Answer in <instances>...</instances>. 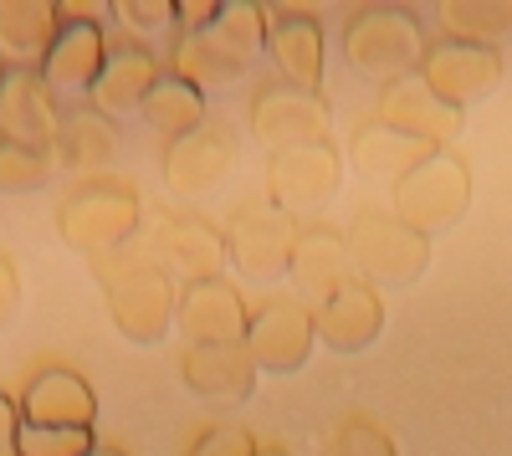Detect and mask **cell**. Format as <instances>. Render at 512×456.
<instances>
[{"label": "cell", "mask_w": 512, "mask_h": 456, "mask_svg": "<svg viewBox=\"0 0 512 456\" xmlns=\"http://www.w3.org/2000/svg\"><path fill=\"white\" fill-rule=\"evenodd\" d=\"M139 226V190L123 185L113 175L77 180L62 205H57V231L88 257H108L113 246H123Z\"/></svg>", "instance_id": "obj_1"}, {"label": "cell", "mask_w": 512, "mask_h": 456, "mask_svg": "<svg viewBox=\"0 0 512 456\" xmlns=\"http://www.w3.org/2000/svg\"><path fill=\"white\" fill-rule=\"evenodd\" d=\"M93 262H98L118 334H128L134 344H159L164 328L175 323V308H180V293H175V282H169V272L154 267L149 257H139V262L93 257Z\"/></svg>", "instance_id": "obj_2"}, {"label": "cell", "mask_w": 512, "mask_h": 456, "mask_svg": "<svg viewBox=\"0 0 512 456\" xmlns=\"http://www.w3.org/2000/svg\"><path fill=\"white\" fill-rule=\"evenodd\" d=\"M344 236L354 277L364 282H415L431 262V236H420L415 226H405L395 211H379V205L354 211Z\"/></svg>", "instance_id": "obj_3"}, {"label": "cell", "mask_w": 512, "mask_h": 456, "mask_svg": "<svg viewBox=\"0 0 512 456\" xmlns=\"http://www.w3.org/2000/svg\"><path fill=\"white\" fill-rule=\"evenodd\" d=\"M466 200H472V175H466V164L446 149L425 154L410 175L395 180V216L405 226H415L420 236L436 231V226H451Z\"/></svg>", "instance_id": "obj_4"}, {"label": "cell", "mask_w": 512, "mask_h": 456, "mask_svg": "<svg viewBox=\"0 0 512 456\" xmlns=\"http://www.w3.org/2000/svg\"><path fill=\"white\" fill-rule=\"evenodd\" d=\"M344 57L359 72H374L384 82H400L420 67V31L405 11L390 6H364L344 26Z\"/></svg>", "instance_id": "obj_5"}, {"label": "cell", "mask_w": 512, "mask_h": 456, "mask_svg": "<svg viewBox=\"0 0 512 456\" xmlns=\"http://www.w3.org/2000/svg\"><path fill=\"white\" fill-rule=\"evenodd\" d=\"M338 185H344V159H338L333 144L272 149V159H267V195L292 221L323 211V205L338 195Z\"/></svg>", "instance_id": "obj_6"}, {"label": "cell", "mask_w": 512, "mask_h": 456, "mask_svg": "<svg viewBox=\"0 0 512 456\" xmlns=\"http://www.w3.org/2000/svg\"><path fill=\"white\" fill-rule=\"evenodd\" d=\"M297 226L282 205H272L267 190L256 195H241L226 216V246H231V262H241L246 272L267 277V272H282L292 262V246H297Z\"/></svg>", "instance_id": "obj_7"}, {"label": "cell", "mask_w": 512, "mask_h": 456, "mask_svg": "<svg viewBox=\"0 0 512 456\" xmlns=\"http://www.w3.org/2000/svg\"><path fill=\"white\" fill-rule=\"evenodd\" d=\"M313 344H318V323L303 298H262L246 318V349H251L256 369L292 375V369L308 364Z\"/></svg>", "instance_id": "obj_8"}, {"label": "cell", "mask_w": 512, "mask_h": 456, "mask_svg": "<svg viewBox=\"0 0 512 456\" xmlns=\"http://www.w3.org/2000/svg\"><path fill=\"white\" fill-rule=\"evenodd\" d=\"M333 113L318 93L287 88V82H267L251 98V134L267 139L272 149H297V144H328Z\"/></svg>", "instance_id": "obj_9"}, {"label": "cell", "mask_w": 512, "mask_h": 456, "mask_svg": "<svg viewBox=\"0 0 512 456\" xmlns=\"http://www.w3.org/2000/svg\"><path fill=\"white\" fill-rule=\"evenodd\" d=\"M236 164V129L221 118H205L195 134L164 144V180L175 195H205L216 190Z\"/></svg>", "instance_id": "obj_10"}, {"label": "cell", "mask_w": 512, "mask_h": 456, "mask_svg": "<svg viewBox=\"0 0 512 456\" xmlns=\"http://www.w3.org/2000/svg\"><path fill=\"white\" fill-rule=\"evenodd\" d=\"M57 129H62V108L57 93L41 82V72L6 67V77H0V139L52 154Z\"/></svg>", "instance_id": "obj_11"}, {"label": "cell", "mask_w": 512, "mask_h": 456, "mask_svg": "<svg viewBox=\"0 0 512 456\" xmlns=\"http://www.w3.org/2000/svg\"><path fill=\"white\" fill-rule=\"evenodd\" d=\"M379 123H390L395 134L425 144V149H441L446 139H456L461 129V108L441 103L431 88H425V77L410 72L400 82H384V93H379Z\"/></svg>", "instance_id": "obj_12"}, {"label": "cell", "mask_w": 512, "mask_h": 456, "mask_svg": "<svg viewBox=\"0 0 512 456\" xmlns=\"http://www.w3.org/2000/svg\"><path fill=\"white\" fill-rule=\"evenodd\" d=\"M297 293H303L308 308L328 303L344 282H354V262H349V236L328 226V221H308L297 226V246H292V262H287Z\"/></svg>", "instance_id": "obj_13"}, {"label": "cell", "mask_w": 512, "mask_h": 456, "mask_svg": "<svg viewBox=\"0 0 512 456\" xmlns=\"http://www.w3.org/2000/svg\"><path fill=\"white\" fill-rule=\"evenodd\" d=\"M21 426H82L88 431L93 416H98V400L82 380V369L72 364H41L26 375V390H21Z\"/></svg>", "instance_id": "obj_14"}, {"label": "cell", "mask_w": 512, "mask_h": 456, "mask_svg": "<svg viewBox=\"0 0 512 456\" xmlns=\"http://www.w3.org/2000/svg\"><path fill=\"white\" fill-rule=\"evenodd\" d=\"M246 318L251 308L226 277L190 282L175 308V323L190 344H246Z\"/></svg>", "instance_id": "obj_15"}, {"label": "cell", "mask_w": 512, "mask_h": 456, "mask_svg": "<svg viewBox=\"0 0 512 456\" xmlns=\"http://www.w3.org/2000/svg\"><path fill=\"white\" fill-rule=\"evenodd\" d=\"M313 323H318V344L338 349V354H359L379 339V328H384V298H379V287L354 277L344 282L328 303L313 308Z\"/></svg>", "instance_id": "obj_16"}, {"label": "cell", "mask_w": 512, "mask_h": 456, "mask_svg": "<svg viewBox=\"0 0 512 456\" xmlns=\"http://www.w3.org/2000/svg\"><path fill=\"white\" fill-rule=\"evenodd\" d=\"M180 375L185 390L200 400H216V405H236L256 390V359L246 344H185L180 354Z\"/></svg>", "instance_id": "obj_17"}, {"label": "cell", "mask_w": 512, "mask_h": 456, "mask_svg": "<svg viewBox=\"0 0 512 456\" xmlns=\"http://www.w3.org/2000/svg\"><path fill=\"white\" fill-rule=\"evenodd\" d=\"M154 241L164 262H175L190 282H210L221 277L231 262V246H226V226L205 221V216H185V211H164L154 221Z\"/></svg>", "instance_id": "obj_18"}, {"label": "cell", "mask_w": 512, "mask_h": 456, "mask_svg": "<svg viewBox=\"0 0 512 456\" xmlns=\"http://www.w3.org/2000/svg\"><path fill=\"white\" fill-rule=\"evenodd\" d=\"M420 77H425V88H431L441 103L461 108V103L482 98L487 88H497L502 62H497L492 47H472V41H446V47H436V52H425V57H420Z\"/></svg>", "instance_id": "obj_19"}, {"label": "cell", "mask_w": 512, "mask_h": 456, "mask_svg": "<svg viewBox=\"0 0 512 456\" xmlns=\"http://www.w3.org/2000/svg\"><path fill=\"white\" fill-rule=\"evenodd\" d=\"M108 41L98 21H62L47 62H41V82L52 93H93V82L103 77Z\"/></svg>", "instance_id": "obj_20"}, {"label": "cell", "mask_w": 512, "mask_h": 456, "mask_svg": "<svg viewBox=\"0 0 512 456\" xmlns=\"http://www.w3.org/2000/svg\"><path fill=\"white\" fill-rule=\"evenodd\" d=\"M267 52L287 88L318 93L323 77V31L308 11H267Z\"/></svg>", "instance_id": "obj_21"}, {"label": "cell", "mask_w": 512, "mask_h": 456, "mask_svg": "<svg viewBox=\"0 0 512 456\" xmlns=\"http://www.w3.org/2000/svg\"><path fill=\"white\" fill-rule=\"evenodd\" d=\"M159 57L139 41H123V47H108V62H103V77L93 82V108L118 118V113H134L144 108V98L159 88Z\"/></svg>", "instance_id": "obj_22"}, {"label": "cell", "mask_w": 512, "mask_h": 456, "mask_svg": "<svg viewBox=\"0 0 512 456\" xmlns=\"http://www.w3.org/2000/svg\"><path fill=\"white\" fill-rule=\"evenodd\" d=\"M62 31V11L47 0H0V62L41 72L52 41Z\"/></svg>", "instance_id": "obj_23"}, {"label": "cell", "mask_w": 512, "mask_h": 456, "mask_svg": "<svg viewBox=\"0 0 512 456\" xmlns=\"http://www.w3.org/2000/svg\"><path fill=\"white\" fill-rule=\"evenodd\" d=\"M113 149H118V129H113L108 113H98L93 103L62 113V129H57L52 154L67 164V170H77L82 180H93V175H103L113 164Z\"/></svg>", "instance_id": "obj_24"}, {"label": "cell", "mask_w": 512, "mask_h": 456, "mask_svg": "<svg viewBox=\"0 0 512 456\" xmlns=\"http://www.w3.org/2000/svg\"><path fill=\"white\" fill-rule=\"evenodd\" d=\"M175 77H185V82H195V88L205 93V88H216V82H231V77H241L246 72V57L231 47V41L216 31V21H210L205 31H180V41H175Z\"/></svg>", "instance_id": "obj_25"}, {"label": "cell", "mask_w": 512, "mask_h": 456, "mask_svg": "<svg viewBox=\"0 0 512 456\" xmlns=\"http://www.w3.org/2000/svg\"><path fill=\"white\" fill-rule=\"evenodd\" d=\"M139 113L149 118V129H154L164 144H175V139L195 134L200 123H205V93L195 88V82H185V77H175V72H164L159 88L144 98Z\"/></svg>", "instance_id": "obj_26"}, {"label": "cell", "mask_w": 512, "mask_h": 456, "mask_svg": "<svg viewBox=\"0 0 512 456\" xmlns=\"http://www.w3.org/2000/svg\"><path fill=\"white\" fill-rule=\"evenodd\" d=\"M349 149H354V164H359L364 175H384V180H400V175H410V170H415V164H420L425 154H436V149H425V144H415V139L395 134L390 123H379V118L359 123Z\"/></svg>", "instance_id": "obj_27"}, {"label": "cell", "mask_w": 512, "mask_h": 456, "mask_svg": "<svg viewBox=\"0 0 512 456\" xmlns=\"http://www.w3.org/2000/svg\"><path fill=\"white\" fill-rule=\"evenodd\" d=\"M441 26L451 31V41L492 47V36L512 31V0H456V6H441Z\"/></svg>", "instance_id": "obj_28"}, {"label": "cell", "mask_w": 512, "mask_h": 456, "mask_svg": "<svg viewBox=\"0 0 512 456\" xmlns=\"http://www.w3.org/2000/svg\"><path fill=\"white\" fill-rule=\"evenodd\" d=\"M323 456H400V451H395L390 431H384L379 421H369V416H344V421L328 431Z\"/></svg>", "instance_id": "obj_29"}, {"label": "cell", "mask_w": 512, "mask_h": 456, "mask_svg": "<svg viewBox=\"0 0 512 456\" xmlns=\"http://www.w3.org/2000/svg\"><path fill=\"white\" fill-rule=\"evenodd\" d=\"M93 431L82 426H21L16 431V456H88Z\"/></svg>", "instance_id": "obj_30"}, {"label": "cell", "mask_w": 512, "mask_h": 456, "mask_svg": "<svg viewBox=\"0 0 512 456\" xmlns=\"http://www.w3.org/2000/svg\"><path fill=\"white\" fill-rule=\"evenodd\" d=\"M52 175V154L47 149H26L0 139V190H31Z\"/></svg>", "instance_id": "obj_31"}, {"label": "cell", "mask_w": 512, "mask_h": 456, "mask_svg": "<svg viewBox=\"0 0 512 456\" xmlns=\"http://www.w3.org/2000/svg\"><path fill=\"white\" fill-rule=\"evenodd\" d=\"M185 456H256V441H251L241 426L210 421V426H200V431L185 441Z\"/></svg>", "instance_id": "obj_32"}, {"label": "cell", "mask_w": 512, "mask_h": 456, "mask_svg": "<svg viewBox=\"0 0 512 456\" xmlns=\"http://www.w3.org/2000/svg\"><path fill=\"white\" fill-rule=\"evenodd\" d=\"M113 16H123L134 31H164L169 21H175V6H149V0H123V6H113Z\"/></svg>", "instance_id": "obj_33"}, {"label": "cell", "mask_w": 512, "mask_h": 456, "mask_svg": "<svg viewBox=\"0 0 512 456\" xmlns=\"http://www.w3.org/2000/svg\"><path fill=\"white\" fill-rule=\"evenodd\" d=\"M16 303H21V282H16V267L0 262V328L16 318Z\"/></svg>", "instance_id": "obj_34"}, {"label": "cell", "mask_w": 512, "mask_h": 456, "mask_svg": "<svg viewBox=\"0 0 512 456\" xmlns=\"http://www.w3.org/2000/svg\"><path fill=\"white\" fill-rule=\"evenodd\" d=\"M16 431H21V421H16L11 400H0V451H11V446H16Z\"/></svg>", "instance_id": "obj_35"}, {"label": "cell", "mask_w": 512, "mask_h": 456, "mask_svg": "<svg viewBox=\"0 0 512 456\" xmlns=\"http://www.w3.org/2000/svg\"><path fill=\"white\" fill-rule=\"evenodd\" d=\"M256 456H292L282 441H256Z\"/></svg>", "instance_id": "obj_36"}, {"label": "cell", "mask_w": 512, "mask_h": 456, "mask_svg": "<svg viewBox=\"0 0 512 456\" xmlns=\"http://www.w3.org/2000/svg\"><path fill=\"white\" fill-rule=\"evenodd\" d=\"M88 456H128V451H123V446H93Z\"/></svg>", "instance_id": "obj_37"}, {"label": "cell", "mask_w": 512, "mask_h": 456, "mask_svg": "<svg viewBox=\"0 0 512 456\" xmlns=\"http://www.w3.org/2000/svg\"><path fill=\"white\" fill-rule=\"evenodd\" d=\"M0 456H16V446H11V451H0Z\"/></svg>", "instance_id": "obj_38"}, {"label": "cell", "mask_w": 512, "mask_h": 456, "mask_svg": "<svg viewBox=\"0 0 512 456\" xmlns=\"http://www.w3.org/2000/svg\"><path fill=\"white\" fill-rule=\"evenodd\" d=\"M0 77H6V62H0Z\"/></svg>", "instance_id": "obj_39"}]
</instances>
